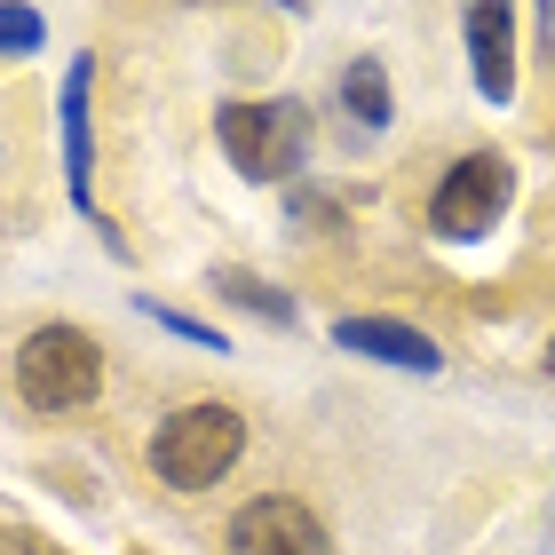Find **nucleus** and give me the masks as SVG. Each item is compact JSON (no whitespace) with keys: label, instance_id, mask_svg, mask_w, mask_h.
<instances>
[{"label":"nucleus","instance_id":"obj_1","mask_svg":"<svg viewBox=\"0 0 555 555\" xmlns=\"http://www.w3.org/2000/svg\"><path fill=\"white\" fill-rule=\"evenodd\" d=\"M238 452H246V421L231 405H183V413H167L151 428V468H159V485H175V492L222 485V476L238 468Z\"/></svg>","mask_w":555,"mask_h":555},{"label":"nucleus","instance_id":"obj_2","mask_svg":"<svg viewBox=\"0 0 555 555\" xmlns=\"http://www.w3.org/2000/svg\"><path fill=\"white\" fill-rule=\"evenodd\" d=\"M104 389V349L80 325H40L16 349V397L33 413H80L88 397Z\"/></svg>","mask_w":555,"mask_h":555},{"label":"nucleus","instance_id":"obj_3","mask_svg":"<svg viewBox=\"0 0 555 555\" xmlns=\"http://www.w3.org/2000/svg\"><path fill=\"white\" fill-rule=\"evenodd\" d=\"M215 135H222V159H231L246 183H286L310 159V112L270 95V104H222L215 112Z\"/></svg>","mask_w":555,"mask_h":555},{"label":"nucleus","instance_id":"obj_4","mask_svg":"<svg viewBox=\"0 0 555 555\" xmlns=\"http://www.w3.org/2000/svg\"><path fill=\"white\" fill-rule=\"evenodd\" d=\"M508 198H516L508 159L468 151V159H452V175L437 183V198H428V222H437V238H485V231H500Z\"/></svg>","mask_w":555,"mask_h":555},{"label":"nucleus","instance_id":"obj_5","mask_svg":"<svg viewBox=\"0 0 555 555\" xmlns=\"http://www.w3.org/2000/svg\"><path fill=\"white\" fill-rule=\"evenodd\" d=\"M222 555H334V532L310 500L294 492H270V500H246L222 532Z\"/></svg>","mask_w":555,"mask_h":555},{"label":"nucleus","instance_id":"obj_6","mask_svg":"<svg viewBox=\"0 0 555 555\" xmlns=\"http://www.w3.org/2000/svg\"><path fill=\"white\" fill-rule=\"evenodd\" d=\"M468 24V56H476V95L485 104H516V16L500 9V0H476V9L461 16Z\"/></svg>","mask_w":555,"mask_h":555},{"label":"nucleus","instance_id":"obj_7","mask_svg":"<svg viewBox=\"0 0 555 555\" xmlns=\"http://www.w3.org/2000/svg\"><path fill=\"white\" fill-rule=\"evenodd\" d=\"M334 341L358 349V358H382V365H397V373H437V365H444V349L428 341L421 325H405V318H341Z\"/></svg>","mask_w":555,"mask_h":555},{"label":"nucleus","instance_id":"obj_8","mask_svg":"<svg viewBox=\"0 0 555 555\" xmlns=\"http://www.w3.org/2000/svg\"><path fill=\"white\" fill-rule=\"evenodd\" d=\"M88 80H95V56H72V72H64V95H56V119H64V183H72V207H95V198H88V175H95V143H88Z\"/></svg>","mask_w":555,"mask_h":555},{"label":"nucleus","instance_id":"obj_9","mask_svg":"<svg viewBox=\"0 0 555 555\" xmlns=\"http://www.w3.org/2000/svg\"><path fill=\"white\" fill-rule=\"evenodd\" d=\"M215 294L238 301V310H255V318H270V325H294V294L255 278V270H215Z\"/></svg>","mask_w":555,"mask_h":555},{"label":"nucleus","instance_id":"obj_10","mask_svg":"<svg viewBox=\"0 0 555 555\" xmlns=\"http://www.w3.org/2000/svg\"><path fill=\"white\" fill-rule=\"evenodd\" d=\"M341 104H349V119H365V128H389V72H382V56H358L341 72Z\"/></svg>","mask_w":555,"mask_h":555},{"label":"nucleus","instance_id":"obj_11","mask_svg":"<svg viewBox=\"0 0 555 555\" xmlns=\"http://www.w3.org/2000/svg\"><path fill=\"white\" fill-rule=\"evenodd\" d=\"M135 310H143L151 325H167V334H183V341H198V349H231V341H222V325H198L191 310H167L159 294H135Z\"/></svg>","mask_w":555,"mask_h":555},{"label":"nucleus","instance_id":"obj_12","mask_svg":"<svg viewBox=\"0 0 555 555\" xmlns=\"http://www.w3.org/2000/svg\"><path fill=\"white\" fill-rule=\"evenodd\" d=\"M48 40V16L40 9H0V56H33Z\"/></svg>","mask_w":555,"mask_h":555},{"label":"nucleus","instance_id":"obj_13","mask_svg":"<svg viewBox=\"0 0 555 555\" xmlns=\"http://www.w3.org/2000/svg\"><path fill=\"white\" fill-rule=\"evenodd\" d=\"M547 373H555V341H547Z\"/></svg>","mask_w":555,"mask_h":555}]
</instances>
